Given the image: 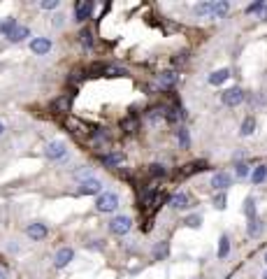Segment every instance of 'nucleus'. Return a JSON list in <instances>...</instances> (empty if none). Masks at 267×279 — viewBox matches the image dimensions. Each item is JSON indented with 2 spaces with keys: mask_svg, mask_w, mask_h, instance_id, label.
I'll return each mask as SVG.
<instances>
[{
  "mask_svg": "<svg viewBox=\"0 0 267 279\" xmlns=\"http://www.w3.org/2000/svg\"><path fill=\"white\" fill-rule=\"evenodd\" d=\"M263 7H265V2H263V0H258V2H254V5L247 7V14H258V12H263Z\"/></svg>",
  "mask_w": 267,
  "mask_h": 279,
  "instance_id": "nucleus-37",
  "label": "nucleus"
},
{
  "mask_svg": "<svg viewBox=\"0 0 267 279\" xmlns=\"http://www.w3.org/2000/svg\"><path fill=\"white\" fill-rule=\"evenodd\" d=\"M228 77H230V70L221 68V70H216V72H212V75H209V84H212V86H221Z\"/></svg>",
  "mask_w": 267,
  "mask_h": 279,
  "instance_id": "nucleus-16",
  "label": "nucleus"
},
{
  "mask_svg": "<svg viewBox=\"0 0 267 279\" xmlns=\"http://www.w3.org/2000/svg\"><path fill=\"white\" fill-rule=\"evenodd\" d=\"M70 95H60V98H56V100L51 102V109L53 112H58V114H65V112H70Z\"/></svg>",
  "mask_w": 267,
  "mask_h": 279,
  "instance_id": "nucleus-14",
  "label": "nucleus"
},
{
  "mask_svg": "<svg viewBox=\"0 0 267 279\" xmlns=\"http://www.w3.org/2000/svg\"><path fill=\"white\" fill-rule=\"evenodd\" d=\"M72 259H74V252L70 249V247H63V249H58V252H56V261H53V266L58 268V270H60V268H67Z\"/></svg>",
  "mask_w": 267,
  "mask_h": 279,
  "instance_id": "nucleus-9",
  "label": "nucleus"
},
{
  "mask_svg": "<svg viewBox=\"0 0 267 279\" xmlns=\"http://www.w3.org/2000/svg\"><path fill=\"white\" fill-rule=\"evenodd\" d=\"M244 214H247L249 221L256 219V200L254 198H247V200H244Z\"/></svg>",
  "mask_w": 267,
  "mask_h": 279,
  "instance_id": "nucleus-28",
  "label": "nucleus"
},
{
  "mask_svg": "<svg viewBox=\"0 0 267 279\" xmlns=\"http://www.w3.org/2000/svg\"><path fill=\"white\" fill-rule=\"evenodd\" d=\"M7 277H9V270H7V268L0 263V279H7Z\"/></svg>",
  "mask_w": 267,
  "mask_h": 279,
  "instance_id": "nucleus-40",
  "label": "nucleus"
},
{
  "mask_svg": "<svg viewBox=\"0 0 267 279\" xmlns=\"http://www.w3.org/2000/svg\"><path fill=\"white\" fill-rule=\"evenodd\" d=\"M170 254V245L167 242H160V245H156V249H154V259L156 261H163Z\"/></svg>",
  "mask_w": 267,
  "mask_h": 279,
  "instance_id": "nucleus-26",
  "label": "nucleus"
},
{
  "mask_svg": "<svg viewBox=\"0 0 267 279\" xmlns=\"http://www.w3.org/2000/svg\"><path fill=\"white\" fill-rule=\"evenodd\" d=\"M265 263H267V254H265Z\"/></svg>",
  "mask_w": 267,
  "mask_h": 279,
  "instance_id": "nucleus-43",
  "label": "nucleus"
},
{
  "mask_svg": "<svg viewBox=\"0 0 267 279\" xmlns=\"http://www.w3.org/2000/svg\"><path fill=\"white\" fill-rule=\"evenodd\" d=\"M188 168V175H191V172H202L205 170V168H207V163H205V161H195V163H191V165H186Z\"/></svg>",
  "mask_w": 267,
  "mask_h": 279,
  "instance_id": "nucleus-36",
  "label": "nucleus"
},
{
  "mask_svg": "<svg viewBox=\"0 0 267 279\" xmlns=\"http://www.w3.org/2000/svg\"><path fill=\"white\" fill-rule=\"evenodd\" d=\"M160 86H163V89H170V86H174V84H177V72H174V70H167V72H160Z\"/></svg>",
  "mask_w": 267,
  "mask_h": 279,
  "instance_id": "nucleus-18",
  "label": "nucleus"
},
{
  "mask_svg": "<svg viewBox=\"0 0 267 279\" xmlns=\"http://www.w3.org/2000/svg\"><path fill=\"white\" fill-rule=\"evenodd\" d=\"M121 128L126 130V133H135V130H137V119L130 114L128 119H123V121H121Z\"/></svg>",
  "mask_w": 267,
  "mask_h": 279,
  "instance_id": "nucleus-30",
  "label": "nucleus"
},
{
  "mask_svg": "<svg viewBox=\"0 0 267 279\" xmlns=\"http://www.w3.org/2000/svg\"><path fill=\"white\" fill-rule=\"evenodd\" d=\"M254 130H256V119H254V116H247V119L242 121L240 135L242 137H249V135H254Z\"/></svg>",
  "mask_w": 267,
  "mask_h": 279,
  "instance_id": "nucleus-19",
  "label": "nucleus"
},
{
  "mask_svg": "<svg viewBox=\"0 0 267 279\" xmlns=\"http://www.w3.org/2000/svg\"><path fill=\"white\" fill-rule=\"evenodd\" d=\"M53 26L63 28V26H65V16H63V14H56V16H53Z\"/></svg>",
  "mask_w": 267,
  "mask_h": 279,
  "instance_id": "nucleus-39",
  "label": "nucleus"
},
{
  "mask_svg": "<svg viewBox=\"0 0 267 279\" xmlns=\"http://www.w3.org/2000/svg\"><path fill=\"white\" fill-rule=\"evenodd\" d=\"M91 12H93V2H88V0H81L74 5V19L77 21H86Z\"/></svg>",
  "mask_w": 267,
  "mask_h": 279,
  "instance_id": "nucleus-10",
  "label": "nucleus"
},
{
  "mask_svg": "<svg viewBox=\"0 0 267 279\" xmlns=\"http://www.w3.org/2000/svg\"><path fill=\"white\" fill-rule=\"evenodd\" d=\"M28 35H30L28 26H16V28L12 30V33H9V35H5V37H7L9 42H12V44H16V42H23V40H26Z\"/></svg>",
  "mask_w": 267,
  "mask_h": 279,
  "instance_id": "nucleus-12",
  "label": "nucleus"
},
{
  "mask_svg": "<svg viewBox=\"0 0 267 279\" xmlns=\"http://www.w3.org/2000/svg\"><path fill=\"white\" fill-rule=\"evenodd\" d=\"M49 161H65L67 158V147L63 140H53V142L47 144V149H44Z\"/></svg>",
  "mask_w": 267,
  "mask_h": 279,
  "instance_id": "nucleus-2",
  "label": "nucleus"
},
{
  "mask_svg": "<svg viewBox=\"0 0 267 279\" xmlns=\"http://www.w3.org/2000/svg\"><path fill=\"white\" fill-rule=\"evenodd\" d=\"M230 254V238L228 235H221V240H219V259L223 261Z\"/></svg>",
  "mask_w": 267,
  "mask_h": 279,
  "instance_id": "nucleus-23",
  "label": "nucleus"
},
{
  "mask_svg": "<svg viewBox=\"0 0 267 279\" xmlns=\"http://www.w3.org/2000/svg\"><path fill=\"white\" fill-rule=\"evenodd\" d=\"M186 226H188V228H200V226H202V217H200V214H191V217L186 219Z\"/></svg>",
  "mask_w": 267,
  "mask_h": 279,
  "instance_id": "nucleus-35",
  "label": "nucleus"
},
{
  "mask_svg": "<svg viewBox=\"0 0 267 279\" xmlns=\"http://www.w3.org/2000/svg\"><path fill=\"white\" fill-rule=\"evenodd\" d=\"M261 19H263V21H267V5L263 7V12H261Z\"/></svg>",
  "mask_w": 267,
  "mask_h": 279,
  "instance_id": "nucleus-41",
  "label": "nucleus"
},
{
  "mask_svg": "<svg viewBox=\"0 0 267 279\" xmlns=\"http://www.w3.org/2000/svg\"><path fill=\"white\" fill-rule=\"evenodd\" d=\"M177 140H179L181 149H188V147H191V135H188V128H179V130H177Z\"/></svg>",
  "mask_w": 267,
  "mask_h": 279,
  "instance_id": "nucleus-25",
  "label": "nucleus"
},
{
  "mask_svg": "<svg viewBox=\"0 0 267 279\" xmlns=\"http://www.w3.org/2000/svg\"><path fill=\"white\" fill-rule=\"evenodd\" d=\"M102 75H107V77H123V75H126V70L119 68V65H105V68H102Z\"/></svg>",
  "mask_w": 267,
  "mask_h": 279,
  "instance_id": "nucleus-27",
  "label": "nucleus"
},
{
  "mask_svg": "<svg viewBox=\"0 0 267 279\" xmlns=\"http://www.w3.org/2000/svg\"><path fill=\"white\" fill-rule=\"evenodd\" d=\"M72 177L81 184V182H86V179H93V170H91L88 165H84V168H77V170L72 172Z\"/></svg>",
  "mask_w": 267,
  "mask_h": 279,
  "instance_id": "nucleus-20",
  "label": "nucleus"
},
{
  "mask_svg": "<svg viewBox=\"0 0 267 279\" xmlns=\"http://www.w3.org/2000/svg\"><path fill=\"white\" fill-rule=\"evenodd\" d=\"M79 42L84 49H93L95 47V40H93V33L88 30V28H81L79 30Z\"/></svg>",
  "mask_w": 267,
  "mask_h": 279,
  "instance_id": "nucleus-17",
  "label": "nucleus"
},
{
  "mask_svg": "<svg viewBox=\"0 0 267 279\" xmlns=\"http://www.w3.org/2000/svg\"><path fill=\"white\" fill-rule=\"evenodd\" d=\"M214 207H216V210H226V207H228L226 191H221V193H216V196H214Z\"/></svg>",
  "mask_w": 267,
  "mask_h": 279,
  "instance_id": "nucleus-31",
  "label": "nucleus"
},
{
  "mask_svg": "<svg viewBox=\"0 0 267 279\" xmlns=\"http://www.w3.org/2000/svg\"><path fill=\"white\" fill-rule=\"evenodd\" d=\"M2 130H5V123H2V121H0V133H2Z\"/></svg>",
  "mask_w": 267,
  "mask_h": 279,
  "instance_id": "nucleus-42",
  "label": "nucleus"
},
{
  "mask_svg": "<svg viewBox=\"0 0 267 279\" xmlns=\"http://www.w3.org/2000/svg\"><path fill=\"white\" fill-rule=\"evenodd\" d=\"M221 102H223V105H228V107H237V105H242V102H244V91H242L240 86L226 89L223 93H221Z\"/></svg>",
  "mask_w": 267,
  "mask_h": 279,
  "instance_id": "nucleus-3",
  "label": "nucleus"
},
{
  "mask_svg": "<svg viewBox=\"0 0 267 279\" xmlns=\"http://www.w3.org/2000/svg\"><path fill=\"white\" fill-rule=\"evenodd\" d=\"M79 193L81 196H100L102 193V182L100 179H86V182H81L79 184Z\"/></svg>",
  "mask_w": 267,
  "mask_h": 279,
  "instance_id": "nucleus-6",
  "label": "nucleus"
},
{
  "mask_svg": "<svg viewBox=\"0 0 267 279\" xmlns=\"http://www.w3.org/2000/svg\"><path fill=\"white\" fill-rule=\"evenodd\" d=\"M170 207L172 210H188L191 207V198L186 193H177V196L170 198Z\"/></svg>",
  "mask_w": 267,
  "mask_h": 279,
  "instance_id": "nucleus-11",
  "label": "nucleus"
},
{
  "mask_svg": "<svg viewBox=\"0 0 267 279\" xmlns=\"http://www.w3.org/2000/svg\"><path fill=\"white\" fill-rule=\"evenodd\" d=\"M30 51L37 56H44L51 51V40L49 37H35L33 42H30Z\"/></svg>",
  "mask_w": 267,
  "mask_h": 279,
  "instance_id": "nucleus-8",
  "label": "nucleus"
},
{
  "mask_svg": "<svg viewBox=\"0 0 267 279\" xmlns=\"http://www.w3.org/2000/svg\"><path fill=\"white\" fill-rule=\"evenodd\" d=\"M267 177V165H258V168H254V172H251V182L254 184H263Z\"/></svg>",
  "mask_w": 267,
  "mask_h": 279,
  "instance_id": "nucleus-22",
  "label": "nucleus"
},
{
  "mask_svg": "<svg viewBox=\"0 0 267 279\" xmlns=\"http://www.w3.org/2000/svg\"><path fill=\"white\" fill-rule=\"evenodd\" d=\"M212 186H214V191H228L230 186H233V177L228 175V172H216L212 177Z\"/></svg>",
  "mask_w": 267,
  "mask_h": 279,
  "instance_id": "nucleus-7",
  "label": "nucleus"
},
{
  "mask_svg": "<svg viewBox=\"0 0 267 279\" xmlns=\"http://www.w3.org/2000/svg\"><path fill=\"white\" fill-rule=\"evenodd\" d=\"M116 207H119V196L112 193V191H105V193H100V196L95 198V210L102 212V214H109Z\"/></svg>",
  "mask_w": 267,
  "mask_h": 279,
  "instance_id": "nucleus-1",
  "label": "nucleus"
},
{
  "mask_svg": "<svg viewBox=\"0 0 267 279\" xmlns=\"http://www.w3.org/2000/svg\"><path fill=\"white\" fill-rule=\"evenodd\" d=\"M165 112H167V107H151L147 116H149V121H158V119L165 116Z\"/></svg>",
  "mask_w": 267,
  "mask_h": 279,
  "instance_id": "nucleus-32",
  "label": "nucleus"
},
{
  "mask_svg": "<svg viewBox=\"0 0 267 279\" xmlns=\"http://www.w3.org/2000/svg\"><path fill=\"white\" fill-rule=\"evenodd\" d=\"M16 28V19L14 16H7V19H0V33H5V35H9Z\"/></svg>",
  "mask_w": 267,
  "mask_h": 279,
  "instance_id": "nucleus-24",
  "label": "nucleus"
},
{
  "mask_svg": "<svg viewBox=\"0 0 267 279\" xmlns=\"http://www.w3.org/2000/svg\"><path fill=\"white\" fill-rule=\"evenodd\" d=\"M247 233H249V238H258L263 233V221L261 219H251L247 226Z\"/></svg>",
  "mask_w": 267,
  "mask_h": 279,
  "instance_id": "nucleus-21",
  "label": "nucleus"
},
{
  "mask_svg": "<svg viewBox=\"0 0 267 279\" xmlns=\"http://www.w3.org/2000/svg\"><path fill=\"white\" fill-rule=\"evenodd\" d=\"M149 172L154 175V177H165L167 170H165V165H160V163H154V165H149Z\"/></svg>",
  "mask_w": 267,
  "mask_h": 279,
  "instance_id": "nucleus-34",
  "label": "nucleus"
},
{
  "mask_svg": "<svg viewBox=\"0 0 267 279\" xmlns=\"http://www.w3.org/2000/svg\"><path fill=\"white\" fill-rule=\"evenodd\" d=\"M40 7L42 9H56V7H58V0H42Z\"/></svg>",
  "mask_w": 267,
  "mask_h": 279,
  "instance_id": "nucleus-38",
  "label": "nucleus"
},
{
  "mask_svg": "<svg viewBox=\"0 0 267 279\" xmlns=\"http://www.w3.org/2000/svg\"><path fill=\"white\" fill-rule=\"evenodd\" d=\"M235 175H237V177H249V175H251L249 163H237L235 165Z\"/></svg>",
  "mask_w": 267,
  "mask_h": 279,
  "instance_id": "nucleus-33",
  "label": "nucleus"
},
{
  "mask_svg": "<svg viewBox=\"0 0 267 279\" xmlns=\"http://www.w3.org/2000/svg\"><path fill=\"white\" fill-rule=\"evenodd\" d=\"M230 12V2L228 0H221V2H214V9H212V19H223L226 14Z\"/></svg>",
  "mask_w": 267,
  "mask_h": 279,
  "instance_id": "nucleus-15",
  "label": "nucleus"
},
{
  "mask_svg": "<svg viewBox=\"0 0 267 279\" xmlns=\"http://www.w3.org/2000/svg\"><path fill=\"white\" fill-rule=\"evenodd\" d=\"M100 163L105 165V168H119V165L126 163V154H123V151H109V154H102Z\"/></svg>",
  "mask_w": 267,
  "mask_h": 279,
  "instance_id": "nucleus-5",
  "label": "nucleus"
},
{
  "mask_svg": "<svg viewBox=\"0 0 267 279\" xmlns=\"http://www.w3.org/2000/svg\"><path fill=\"white\" fill-rule=\"evenodd\" d=\"M130 228H133V219L123 217V214H119V217H114L109 221V231L114 235H126V233H130Z\"/></svg>",
  "mask_w": 267,
  "mask_h": 279,
  "instance_id": "nucleus-4",
  "label": "nucleus"
},
{
  "mask_svg": "<svg viewBox=\"0 0 267 279\" xmlns=\"http://www.w3.org/2000/svg\"><path fill=\"white\" fill-rule=\"evenodd\" d=\"M263 279H267V273H265V277H263Z\"/></svg>",
  "mask_w": 267,
  "mask_h": 279,
  "instance_id": "nucleus-44",
  "label": "nucleus"
},
{
  "mask_svg": "<svg viewBox=\"0 0 267 279\" xmlns=\"http://www.w3.org/2000/svg\"><path fill=\"white\" fill-rule=\"evenodd\" d=\"M214 9V2H200V5H195L193 12L198 14V16H209Z\"/></svg>",
  "mask_w": 267,
  "mask_h": 279,
  "instance_id": "nucleus-29",
  "label": "nucleus"
},
{
  "mask_svg": "<svg viewBox=\"0 0 267 279\" xmlns=\"http://www.w3.org/2000/svg\"><path fill=\"white\" fill-rule=\"evenodd\" d=\"M26 235L30 240H42L44 235H47V226H44V224H30L26 228Z\"/></svg>",
  "mask_w": 267,
  "mask_h": 279,
  "instance_id": "nucleus-13",
  "label": "nucleus"
}]
</instances>
